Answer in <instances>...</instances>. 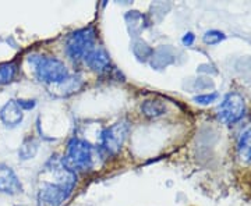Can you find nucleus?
<instances>
[{"label": "nucleus", "instance_id": "obj_4", "mask_svg": "<svg viewBox=\"0 0 251 206\" xmlns=\"http://www.w3.org/2000/svg\"><path fill=\"white\" fill-rule=\"evenodd\" d=\"M63 166L70 171L84 170L92 163V148L87 141L74 138L69 142L67 155L62 161Z\"/></svg>", "mask_w": 251, "mask_h": 206}, {"label": "nucleus", "instance_id": "obj_17", "mask_svg": "<svg viewBox=\"0 0 251 206\" xmlns=\"http://www.w3.org/2000/svg\"><path fill=\"white\" fill-rule=\"evenodd\" d=\"M225 38L224 32H221V31H216V29H211V31H206L205 34H204V42H205L206 45H216V44H219V42H222Z\"/></svg>", "mask_w": 251, "mask_h": 206}, {"label": "nucleus", "instance_id": "obj_5", "mask_svg": "<svg viewBox=\"0 0 251 206\" xmlns=\"http://www.w3.org/2000/svg\"><path fill=\"white\" fill-rule=\"evenodd\" d=\"M244 99L240 93L232 92L225 96L218 108V116L226 124H234L244 116Z\"/></svg>", "mask_w": 251, "mask_h": 206}, {"label": "nucleus", "instance_id": "obj_15", "mask_svg": "<svg viewBox=\"0 0 251 206\" xmlns=\"http://www.w3.org/2000/svg\"><path fill=\"white\" fill-rule=\"evenodd\" d=\"M133 53L135 54V57L138 60L145 62L148 57L152 56L153 50L144 41H137V42H134V45H133Z\"/></svg>", "mask_w": 251, "mask_h": 206}, {"label": "nucleus", "instance_id": "obj_3", "mask_svg": "<svg viewBox=\"0 0 251 206\" xmlns=\"http://www.w3.org/2000/svg\"><path fill=\"white\" fill-rule=\"evenodd\" d=\"M95 47V29L92 27L82 28L73 32L67 38L66 52L72 60H85V57Z\"/></svg>", "mask_w": 251, "mask_h": 206}, {"label": "nucleus", "instance_id": "obj_12", "mask_svg": "<svg viewBox=\"0 0 251 206\" xmlns=\"http://www.w3.org/2000/svg\"><path fill=\"white\" fill-rule=\"evenodd\" d=\"M143 113L150 118H156V117L163 116L166 113V106L161 100L156 99H151V100H145L141 106Z\"/></svg>", "mask_w": 251, "mask_h": 206}, {"label": "nucleus", "instance_id": "obj_7", "mask_svg": "<svg viewBox=\"0 0 251 206\" xmlns=\"http://www.w3.org/2000/svg\"><path fill=\"white\" fill-rule=\"evenodd\" d=\"M0 192L6 195H17L23 192V185L17 174L3 163H0Z\"/></svg>", "mask_w": 251, "mask_h": 206}, {"label": "nucleus", "instance_id": "obj_14", "mask_svg": "<svg viewBox=\"0 0 251 206\" xmlns=\"http://www.w3.org/2000/svg\"><path fill=\"white\" fill-rule=\"evenodd\" d=\"M38 152V142H36L34 138H28L25 139L23 145L20 146V151H18V156L23 159V160H28V159H32Z\"/></svg>", "mask_w": 251, "mask_h": 206}, {"label": "nucleus", "instance_id": "obj_6", "mask_svg": "<svg viewBox=\"0 0 251 206\" xmlns=\"http://www.w3.org/2000/svg\"><path fill=\"white\" fill-rule=\"evenodd\" d=\"M128 130L130 127L126 121H120L106 128L102 133V148L110 155L119 152L128 135Z\"/></svg>", "mask_w": 251, "mask_h": 206}, {"label": "nucleus", "instance_id": "obj_19", "mask_svg": "<svg viewBox=\"0 0 251 206\" xmlns=\"http://www.w3.org/2000/svg\"><path fill=\"white\" fill-rule=\"evenodd\" d=\"M17 103H18V106L23 109V112H24V110H31V109H34V106H35V100H24V99H18Z\"/></svg>", "mask_w": 251, "mask_h": 206}, {"label": "nucleus", "instance_id": "obj_18", "mask_svg": "<svg viewBox=\"0 0 251 206\" xmlns=\"http://www.w3.org/2000/svg\"><path fill=\"white\" fill-rule=\"evenodd\" d=\"M216 98H218V93L212 92V93H206V95H198L194 98V102L200 103V105H209V103L215 102Z\"/></svg>", "mask_w": 251, "mask_h": 206}, {"label": "nucleus", "instance_id": "obj_1", "mask_svg": "<svg viewBox=\"0 0 251 206\" xmlns=\"http://www.w3.org/2000/svg\"><path fill=\"white\" fill-rule=\"evenodd\" d=\"M49 170L53 171L56 181L42 184L38 192V206H62L75 185V174L74 171L66 169L63 163L59 166L53 164Z\"/></svg>", "mask_w": 251, "mask_h": 206}, {"label": "nucleus", "instance_id": "obj_8", "mask_svg": "<svg viewBox=\"0 0 251 206\" xmlns=\"http://www.w3.org/2000/svg\"><path fill=\"white\" fill-rule=\"evenodd\" d=\"M85 63L88 64L91 70L103 72L110 67V57L102 46H95L91 50V53L85 57Z\"/></svg>", "mask_w": 251, "mask_h": 206}, {"label": "nucleus", "instance_id": "obj_2", "mask_svg": "<svg viewBox=\"0 0 251 206\" xmlns=\"http://www.w3.org/2000/svg\"><path fill=\"white\" fill-rule=\"evenodd\" d=\"M29 62H32L36 77L42 82L56 85L69 77V71H67L64 63L54 57L32 56V57H29Z\"/></svg>", "mask_w": 251, "mask_h": 206}, {"label": "nucleus", "instance_id": "obj_11", "mask_svg": "<svg viewBox=\"0 0 251 206\" xmlns=\"http://www.w3.org/2000/svg\"><path fill=\"white\" fill-rule=\"evenodd\" d=\"M81 85H82V81L78 77H67L64 81L53 85V91L54 93L64 96V95H70L73 92H77L81 88Z\"/></svg>", "mask_w": 251, "mask_h": 206}, {"label": "nucleus", "instance_id": "obj_9", "mask_svg": "<svg viewBox=\"0 0 251 206\" xmlns=\"http://www.w3.org/2000/svg\"><path fill=\"white\" fill-rule=\"evenodd\" d=\"M23 109L18 106L17 100L11 99L3 108L0 109V120L7 127H16L23 121Z\"/></svg>", "mask_w": 251, "mask_h": 206}, {"label": "nucleus", "instance_id": "obj_10", "mask_svg": "<svg viewBox=\"0 0 251 206\" xmlns=\"http://www.w3.org/2000/svg\"><path fill=\"white\" fill-rule=\"evenodd\" d=\"M237 153L243 163H251V127L246 128L237 142Z\"/></svg>", "mask_w": 251, "mask_h": 206}, {"label": "nucleus", "instance_id": "obj_20", "mask_svg": "<svg viewBox=\"0 0 251 206\" xmlns=\"http://www.w3.org/2000/svg\"><path fill=\"white\" fill-rule=\"evenodd\" d=\"M194 41H196V36H194V34H191V32H187L186 35L183 36V39H181V42L186 46H191L194 44Z\"/></svg>", "mask_w": 251, "mask_h": 206}, {"label": "nucleus", "instance_id": "obj_16", "mask_svg": "<svg viewBox=\"0 0 251 206\" xmlns=\"http://www.w3.org/2000/svg\"><path fill=\"white\" fill-rule=\"evenodd\" d=\"M126 20L128 23V28H130V34L134 35L135 32H140L143 29V25L138 24V23H143L144 17L138 13V11H130L127 16H126Z\"/></svg>", "mask_w": 251, "mask_h": 206}, {"label": "nucleus", "instance_id": "obj_13", "mask_svg": "<svg viewBox=\"0 0 251 206\" xmlns=\"http://www.w3.org/2000/svg\"><path fill=\"white\" fill-rule=\"evenodd\" d=\"M17 70L18 66L14 62L0 64V87L6 85V84H9V82L14 80Z\"/></svg>", "mask_w": 251, "mask_h": 206}]
</instances>
